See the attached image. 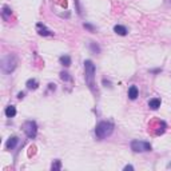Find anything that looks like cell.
Instances as JSON below:
<instances>
[{"label":"cell","mask_w":171,"mask_h":171,"mask_svg":"<svg viewBox=\"0 0 171 171\" xmlns=\"http://www.w3.org/2000/svg\"><path fill=\"white\" fill-rule=\"evenodd\" d=\"M114 131V124L111 122H106V120H103V122H100L98 126H96L95 128V135L98 139H104V138H107V136H110L111 134H112Z\"/></svg>","instance_id":"2"},{"label":"cell","mask_w":171,"mask_h":171,"mask_svg":"<svg viewBox=\"0 0 171 171\" xmlns=\"http://www.w3.org/2000/svg\"><path fill=\"white\" fill-rule=\"evenodd\" d=\"M19 143V138L18 136H12V138H9L8 140H7V143H6V148L7 150H14L15 147H16V145Z\"/></svg>","instance_id":"8"},{"label":"cell","mask_w":171,"mask_h":171,"mask_svg":"<svg viewBox=\"0 0 171 171\" xmlns=\"http://www.w3.org/2000/svg\"><path fill=\"white\" fill-rule=\"evenodd\" d=\"M36 29H38L39 35H43V36H52L54 35V32H51L44 24H41V23L36 24Z\"/></svg>","instance_id":"7"},{"label":"cell","mask_w":171,"mask_h":171,"mask_svg":"<svg viewBox=\"0 0 171 171\" xmlns=\"http://www.w3.org/2000/svg\"><path fill=\"white\" fill-rule=\"evenodd\" d=\"M18 98H19V99H23V98H24V92H19V94H18Z\"/></svg>","instance_id":"24"},{"label":"cell","mask_w":171,"mask_h":171,"mask_svg":"<svg viewBox=\"0 0 171 171\" xmlns=\"http://www.w3.org/2000/svg\"><path fill=\"white\" fill-rule=\"evenodd\" d=\"M16 67V60H15L14 56L11 55H6L3 59H1V68L6 74H9L15 70Z\"/></svg>","instance_id":"4"},{"label":"cell","mask_w":171,"mask_h":171,"mask_svg":"<svg viewBox=\"0 0 171 171\" xmlns=\"http://www.w3.org/2000/svg\"><path fill=\"white\" fill-rule=\"evenodd\" d=\"M151 145L148 142H142V140H132L131 142V150L135 152H143V151H151Z\"/></svg>","instance_id":"6"},{"label":"cell","mask_w":171,"mask_h":171,"mask_svg":"<svg viewBox=\"0 0 171 171\" xmlns=\"http://www.w3.org/2000/svg\"><path fill=\"white\" fill-rule=\"evenodd\" d=\"M35 150H36V147H35V146H31V147H29V151H28V155H29V157L35 154Z\"/></svg>","instance_id":"20"},{"label":"cell","mask_w":171,"mask_h":171,"mask_svg":"<svg viewBox=\"0 0 171 171\" xmlns=\"http://www.w3.org/2000/svg\"><path fill=\"white\" fill-rule=\"evenodd\" d=\"M23 130L29 139H34L38 134V124H36L35 120H27L23 124Z\"/></svg>","instance_id":"5"},{"label":"cell","mask_w":171,"mask_h":171,"mask_svg":"<svg viewBox=\"0 0 171 171\" xmlns=\"http://www.w3.org/2000/svg\"><path fill=\"white\" fill-rule=\"evenodd\" d=\"M167 128L165 120H160V119H152L150 123H148V131H150L152 135H162L163 132Z\"/></svg>","instance_id":"3"},{"label":"cell","mask_w":171,"mask_h":171,"mask_svg":"<svg viewBox=\"0 0 171 171\" xmlns=\"http://www.w3.org/2000/svg\"><path fill=\"white\" fill-rule=\"evenodd\" d=\"M4 20H8V16H11V8L8 6H3V11H1Z\"/></svg>","instance_id":"15"},{"label":"cell","mask_w":171,"mask_h":171,"mask_svg":"<svg viewBox=\"0 0 171 171\" xmlns=\"http://www.w3.org/2000/svg\"><path fill=\"white\" fill-rule=\"evenodd\" d=\"M62 168V162L59 159H56V160H54V163H52V166H51V170L52 171H59Z\"/></svg>","instance_id":"16"},{"label":"cell","mask_w":171,"mask_h":171,"mask_svg":"<svg viewBox=\"0 0 171 171\" xmlns=\"http://www.w3.org/2000/svg\"><path fill=\"white\" fill-rule=\"evenodd\" d=\"M124 170H126V171H128V170H134V167H132V166H130V165H127V166L124 167Z\"/></svg>","instance_id":"23"},{"label":"cell","mask_w":171,"mask_h":171,"mask_svg":"<svg viewBox=\"0 0 171 171\" xmlns=\"http://www.w3.org/2000/svg\"><path fill=\"white\" fill-rule=\"evenodd\" d=\"M59 62H60V64H62V66H64V67L71 66V58H70L68 55H63V56H60Z\"/></svg>","instance_id":"13"},{"label":"cell","mask_w":171,"mask_h":171,"mask_svg":"<svg viewBox=\"0 0 171 171\" xmlns=\"http://www.w3.org/2000/svg\"><path fill=\"white\" fill-rule=\"evenodd\" d=\"M114 31H115L118 35H120V36L127 35V28H126L124 26H120V24H116V26L114 27Z\"/></svg>","instance_id":"11"},{"label":"cell","mask_w":171,"mask_h":171,"mask_svg":"<svg viewBox=\"0 0 171 171\" xmlns=\"http://www.w3.org/2000/svg\"><path fill=\"white\" fill-rule=\"evenodd\" d=\"M26 86H27V88H28V90H36V88H38V86H39V83H38V80H36V79H28V80H27V83H26Z\"/></svg>","instance_id":"12"},{"label":"cell","mask_w":171,"mask_h":171,"mask_svg":"<svg viewBox=\"0 0 171 171\" xmlns=\"http://www.w3.org/2000/svg\"><path fill=\"white\" fill-rule=\"evenodd\" d=\"M6 115H7V118H14L16 115V108H15V106H8L6 108Z\"/></svg>","instance_id":"14"},{"label":"cell","mask_w":171,"mask_h":171,"mask_svg":"<svg viewBox=\"0 0 171 171\" xmlns=\"http://www.w3.org/2000/svg\"><path fill=\"white\" fill-rule=\"evenodd\" d=\"M60 79H62V80H64V82H70L71 80V76H70V74H68V72L62 71V72H60Z\"/></svg>","instance_id":"17"},{"label":"cell","mask_w":171,"mask_h":171,"mask_svg":"<svg viewBox=\"0 0 171 171\" xmlns=\"http://www.w3.org/2000/svg\"><path fill=\"white\" fill-rule=\"evenodd\" d=\"M138 94H139V91H138V87H136V86H131V87L128 88V98H130L131 100H135V99L138 98Z\"/></svg>","instance_id":"10"},{"label":"cell","mask_w":171,"mask_h":171,"mask_svg":"<svg viewBox=\"0 0 171 171\" xmlns=\"http://www.w3.org/2000/svg\"><path fill=\"white\" fill-rule=\"evenodd\" d=\"M48 86H49V90H55L56 88V84H54V83H49Z\"/></svg>","instance_id":"22"},{"label":"cell","mask_w":171,"mask_h":171,"mask_svg":"<svg viewBox=\"0 0 171 171\" xmlns=\"http://www.w3.org/2000/svg\"><path fill=\"white\" fill-rule=\"evenodd\" d=\"M103 84H104L106 87H111V83H110V82H108V80H106V79H104V80H103Z\"/></svg>","instance_id":"21"},{"label":"cell","mask_w":171,"mask_h":171,"mask_svg":"<svg viewBox=\"0 0 171 171\" xmlns=\"http://www.w3.org/2000/svg\"><path fill=\"white\" fill-rule=\"evenodd\" d=\"M170 1H171V0H170Z\"/></svg>","instance_id":"25"},{"label":"cell","mask_w":171,"mask_h":171,"mask_svg":"<svg viewBox=\"0 0 171 171\" xmlns=\"http://www.w3.org/2000/svg\"><path fill=\"white\" fill-rule=\"evenodd\" d=\"M148 107H150L151 110H158V108L160 107V99L159 98L150 99V102H148Z\"/></svg>","instance_id":"9"},{"label":"cell","mask_w":171,"mask_h":171,"mask_svg":"<svg viewBox=\"0 0 171 171\" xmlns=\"http://www.w3.org/2000/svg\"><path fill=\"white\" fill-rule=\"evenodd\" d=\"M90 47H91V51H92L94 54H99V52H100V47H99L96 43H91Z\"/></svg>","instance_id":"18"},{"label":"cell","mask_w":171,"mask_h":171,"mask_svg":"<svg viewBox=\"0 0 171 171\" xmlns=\"http://www.w3.org/2000/svg\"><path fill=\"white\" fill-rule=\"evenodd\" d=\"M83 27H84V28H87V29H90V31H95V27L91 26V24H88V23H84Z\"/></svg>","instance_id":"19"},{"label":"cell","mask_w":171,"mask_h":171,"mask_svg":"<svg viewBox=\"0 0 171 171\" xmlns=\"http://www.w3.org/2000/svg\"><path fill=\"white\" fill-rule=\"evenodd\" d=\"M84 74H86V83L92 92H95V64L91 60L84 62Z\"/></svg>","instance_id":"1"}]
</instances>
